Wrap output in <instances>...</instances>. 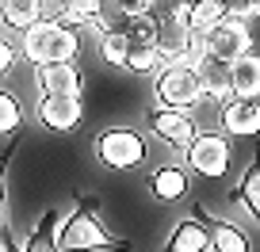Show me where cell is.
<instances>
[{
	"instance_id": "1",
	"label": "cell",
	"mask_w": 260,
	"mask_h": 252,
	"mask_svg": "<svg viewBox=\"0 0 260 252\" xmlns=\"http://www.w3.org/2000/svg\"><path fill=\"white\" fill-rule=\"evenodd\" d=\"M23 61L46 69V65H73L77 50H81V39L77 31L54 23V19H39L31 31H23Z\"/></svg>"
},
{
	"instance_id": "2",
	"label": "cell",
	"mask_w": 260,
	"mask_h": 252,
	"mask_svg": "<svg viewBox=\"0 0 260 252\" xmlns=\"http://www.w3.org/2000/svg\"><path fill=\"white\" fill-rule=\"evenodd\" d=\"M96 203L84 199L69 218L57 226V248L61 252H96V248H126V241L111 237L104 226L96 222Z\"/></svg>"
},
{
	"instance_id": "3",
	"label": "cell",
	"mask_w": 260,
	"mask_h": 252,
	"mask_svg": "<svg viewBox=\"0 0 260 252\" xmlns=\"http://www.w3.org/2000/svg\"><path fill=\"white\" fill-rule=\"evenodd\" d=\"M157 103L169 107V111H187V107L203 103V84L195 73V61H176V65H165L157 77Z\"/></svg>"
},
{
	"instance_id": "4",
	"label": "cell",
	"mask_w": 260,
	"mask_h": 252,
	"mask_svg": "<svg viewBox=\"0 0 260 252\" xmlns=\"http://www.w3.org/2000/svg\"><path fill=\"white\" fill-rule=\"evenodd\" d=\"M96 157L115 172H130L146 161V138L138 130H126V126H115V130H104L96 138Z\"/></svg>"
},
{
	"instance_id": "5",
	"label": "cell",
	"mask_w": 260,
	"mask_h": 252,
	"mask_svg": "<svg viewBox=\"0 0 260 252\" xmlns=\"http://www.w3.org/2000/svg\"><path fill=\"white\" fill-rule=\"evenodd\" d=\"M184 157H187V168H195L203 179H218V176H226L234 149H230V138H226V134L199 130V134H195V141L187 146Z\"/></svg>"
},
{
	"instance_id": "6",
	"label": "cell",
	"mask_w": 260,
	"mask_h": 252,
	"mask_svg": "<svg viewBox=\"0 0 260 252\" xmlns=\"http://www.w3.org/2000/svg\"><path fill=\"white\" fill-rule=\"evenodd\" d=\"M252 46V31L245 19H226L222 27H214L207 39H199V50L211 57H218V61H230L234 65L237 57H245Z\"/></svg>"
},
{
	"instance_id": "7",
	"label": "cell",
	"mask_w": 260,
	"mask_h": 252,
	"mask_svg": "<svg viewBox=\"0 0 260 252\" xmlns=\"http://www.w3.org/2000/svg\"><path fill=\"white\" fill-rule=\"evenodd\" d=\"M191 61H195V73H199V84H203V99H211V103H218V107L230 103V99H234V65L203 54V50H199Z\"/></svg>"
},
{
	"instance_id": "8",
	"label": "cell",
	"mask_w": 260,
	"mask_h": 252,
	"mask_svg": "<svg viewBox=\"0 0 260 252\" xmlns=\"http://www.w3.org/2000/svg\"><path fill=\"white\" fill-rule=\"evenodd\" d=\"M157 54H161L165 65L191 61V57L199 54V42H195V34L187 31V23H184L180 16L161 19V23H157Z\"/></svg>"
},
{
	"instance_id": "9",
	"label": "cell",
	"mask_w": 260,
	"mask_h": 252,
	"mask_svg": "<svg viewBox=\"0 0 260 252\" xmlns=\"http://www.w3.org/2000/svg\"><path fill=\"white\" fill-rule=\"evenodd\" d=\"M149 130H153L165 146L184 149V153H187V146L195 141V134H199V130H195V122H191V115H187V111H169V107L149 111Z\"/></svg>"
},
{
	"instance_id": "10",
	"label": "cell",
	"mask_w": 260,
	"mask_h": 252,
	"mask_svg": "<svg viewBox=\"0 0 260 252\" xmlns=\"http://www.w3.org/2000/svg\"><path fill=\"white\" fill-rule=\"evenodd\" d=\"M226 138H256L260 134V99H230L218 107Z\"/></svg>"
},
{
	"instance_id": "11",
	"label": "cell",
	"mask_w": 260,
	"mask_h": 252,
	"mask_svg": "<svg viewBox=\"0 0 260 252\" xmlns=\"http://www.w3.org/2000/svg\"><path fill=\"white\" fill-rule=\"evenodd\" d=\"M81 115H84V107L73 96H42L39 99V119L57 134H73L81 126Z\"/></svg>"
},
{
	"instance_id": "12",
	"label": "cell",
	"mask_w": 260,
	"mask_h": 252,
	"mask_svg": "<svg viewBox=\"0 0 260 252\" xmlns=\"http://www.w3.org/2000/svg\"><path fill=\"white\" fill-rule=\"evenodd\" d=\"M226 19H230V0H191L184 23H187V31L195 34V42H199V39H207L214 27H222Z\"/></svg>"
},
{
	"instance_id": "13",
	"label": "cell",
	"mask_w": 260,
	"mask_h": 252,
	"mask_svg": "<svg viewBox=\"0 0 260 252\" xmlns=\"http://www.w3.org/2000/svg\"><path fill=\"white\" fill-rule=\"evenodd\" d=\"M42 96H73L81 99V69L77 65H46L39 69Z\"/></svg>"
},
{
	"instance_id": "14",
	"label": "cell",
	"mask_w": 260,
	"mask_h": 252,
	"mask_svg": "<svg viewBox=\"0 0 260 252\" xmlns=\"http://www.w3.org/2000/svg\"><path fill=\"white\" fill-rule=\"evenodd\" d=\"M42 12H46L42 0H0V23L8 31H19V34L31 31L39 19H46Z\"/></svg>"
},
{
	"instance_id": "15",
	"label": "cell",
	"mask_w": 260,
	"mask_h": 252,
	"mask_svg": "<svg viewBox=\"0 0 260 252\" xmlns=\"http://www.w3.org/2000/svg\"><path fill=\"white\" fill-rule=\"evenodd\" d=\"M165 252H211V226H203V222H195V218L180 222L169 233Z\"/></svg>"
},
{
	"instance_id": "16",
	"label": "cell",
	"mask_w": 260,
	"mask_h": 252,
	"mask_svg": "<svg viewBox=\"0 0 260 252\" xmlns=\"http://www.w3.org/2000/svg\"><path fill=\"white\" fill-rule=\"evenodd\" d=\"M149 191H153L161 203H180L187 195V172L180 164H161V168L149 176Z\"/></svg>"
},
{
	"instance_id": "17",
	"label": "cell",
	"mask_w": 260,
	"mask_h": 252,
	"mask_svg": "<svg viewBox=\"0 0 260 252\" xmlns=\"http://www.w3.org/2000/svg\"><path fill=\"white\" fill-rule=\"evenodd\" d=\"M234 99H260V54H245L234 61Z\"/></svg>"
},
{
	"instance_id": "18",
	"label": "cell",
	"mask_w": 260,
	"mask_h": 252,
	"mask_svg": "<svg viewBox=\"0 0 260 252\" xmlns=\"http://www.w3.org/2000/svg\"><path fill=\"white\" fill-rule=\"evenodd\" d=\"M211 252H249V241L230 222H211Z\"/></svg>"
},
{
	"instance_id": "19",
	"label": "cell",
	"mask_w": 260,
	"mask_h": 252,
	"mask_svg": "<svg viewBox=\"0 0 260 252\" xmlns=\"http://www.w3.org/2000/svg\"><path fill=\"white\" fill-rule=\"evenodd\" d=\"M234 199H241V203L249 206V214L260 222V157L249 164V172H245V179H241V187H237Z\"/></svg>"
},
{
	"instance_id": "20",
	"label": "cell",
	"mask_w": 260,
	"mask_h": 252,
	"mask_svg": "<svg viewBox=\"0 0 260 252\" xmlns=\"http://www.w3.org/2000/svg\"><path fill=\"white\" fill-rule=\"evenodd\" d=\"M23 252H61V248H57V218H54V214H46V218L39 222V229L27 237Z\"/></svg>"
},
{
	"instance_id": "21",
	"label": "cell",
	"mask_w": 260,
	"mask_h": 252,
	"mask_svg": "<svg viewBox=\"0 0 260 252\" xmlns=\"http://www.w3.org/2000/svg\"><path fill=\"white\" fill-rule=\"evenodd\" d=\"M23 126V107L12 92H0V138H8Z\"/></svg>"
},
{
	"instance_id": "22",
	"label": "cell",
	"mask_w": 260,
	"mask_h": 252,
	"mask_svg": "<svg viewBox=\"0 0 260 252\" xmlns=\"http://www.w3.org/2000/svg\"><path fill=\"white\" fill-rule=\"evenodd\" d=\"M161 65V54H157V46H130L126 54V65L130 73H153V69Z\"/></svg>"
},
{
	"instance_id": "23",
	"label": "cell",
	"mask_w": 260,
	"mask_h": 252,
	"mask_svg": "<svg viewBox=\"0 0 260 252\" xmlns=\"http://www.w3.org/2000/svg\"><path fill=\"white\" fill-rule=\"evenodd\" d=\"M126 42L130 46H157V19L153 16H134L126 31Z\"/></svg>"
},
{
	"instance_id": "24",
	"label": "cell",
	"mask_w": 260,
	"mask_h": 252,
	"mask_svg": "<svg viewBox=\"0 0 260 252\" xmlns=\"http://www.w3.org/2000/svg\"><path fill=\"white\" fill-rule=\"evenodd\" d=\"M130 23H134V16H130L126 8H119V4H115V12H107V8H104V16L96 19V27H100L104 34H122V39H126Z\"/></svg>"
},
{
	"instance_id": "25",
	"label": "cell",
	"mask_w": 260,
	"mask_h": 252,
	"mask_svg": "<svg viewBox=\"0 0 260 252\" xmlns=\"http://www.w3.org/2000/svg\"><path fill=\"white\" fill-rule=\"evenodd\" d=\"M126 54H130V42L122 34H104L100 42V57H104L107 65H126Z\"/></svg>"
},
{
	"instance_id": "26",
	"label": "cell",
	"mask_w": 260,
	"mask_h": 252,
	"mask_svg": "<svg viewBox=\"0 0 260 252\" xmlns=\"http://www.w3.org/2000/svg\"><path fill=\"white\" fill-rule=\"evenodd\" d=\"M12 65H16V46H12L8 39H0V77L8 73Z\"/></svg>"
},
{
	"instance_id": "27",
	"label": "cell",
	"mask_w": 260,
	"mask_h": 252,
	"mask_svg": "<svg viewBox=\"0 0 260 252\" xmlns=\"http://www.w3.org/2000/svg\"><path fill=\"white\" fill-rule=\"evenodd\" d=\"M0 226H4V172H0Z\"/></svg>"
},
{
	"instance_id": "28",
	"label": "cell",
	"mask_w": 260,
	"mask_h": 252,
	"mask_svg": "<svg viewBox=\"0 0 260 252\" xmlns=\"http://www.w3.org/2000/svg\"><path fill=\"white\" fill-rule=\"evenodd\" d=\"M0 252H16V248H12V241H8L4 233H0Z\"/></svg>"
},
{
	"instance_id": "29",
	"label": "cell",
	"mask_w": 260,
	"mask_h": 252,
	"mask_svg": "<svg viewBox=\"0 0 260 252\" xmlns=\"http://www.w3.org/2000/svg\"><path fill=\"white\" fill-rule=\"evenodd\" d=\"M50 4H73V0H50Z\"/></svg>"
}]
</instances>
